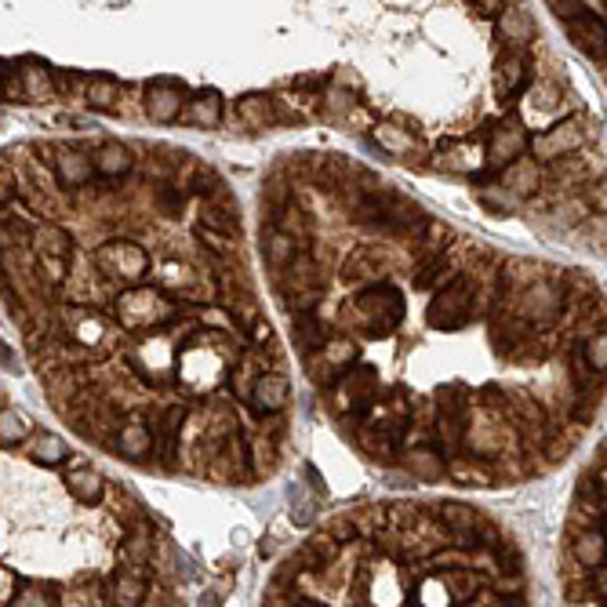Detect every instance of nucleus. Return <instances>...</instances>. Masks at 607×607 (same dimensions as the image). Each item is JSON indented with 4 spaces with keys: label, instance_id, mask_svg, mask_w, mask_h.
<instances>
[{
    "label": "nucleus",
    "instance_id": "1",
    "mask_svg": "<svg viewBox=\"0 0 607 607\" xmlns=\"http://www.w3.org/2000/svg\"><path fill=\"white\" fill-rule=\"evenodd\" d=\"M404 295H400L397 284L379 280V284H368L364 291H357V299L349 302V320L360 335H371V339H382V335H393V331L404 324Z\"/></svg>",
    "mask_w": 607,
    "mask_h": 607
},
{
    "label": "nucleus",
    "instance_id": "2",
    "mask_svg": "<svg viewBox=\"0 0 607 607\" xmlns=\"http://www.w3.org/2000/svg\"><path fill=\"white\" fill-rule=\"evenodd\" d=\"M477 317V284L469 277L448 280L444 288L429 299L426 320L433 331H458Z\"/></svg>",
    "mask_w": 607,
    "mask_h": 607
},
{
    "label": "nucleus",
    "instance_id": "3",
    "mask_svg": "<svg viewBox=\"0 0 607 607\" xmlns=\"http://www.w3.org/2000/svg\"><path fill=\"white\" fill-rule=\"evenodd\" d=\"M280 295H284L291 313H309V309H317L324 302L328 284H324V273H320L317 259L309 251H302L299 259L280 273Z\"/></svg>",
    "mask_w": 607,
    "mask_h": 607
},
{
    "label": "nucleus",
    "instance_id": "4",
    "mask_svg": "<svg viewBox=\"0 0 607 607\" xmlns=\"http://www.w3.org/2000/svg\"><path fill=\"white\" fill-rule=\"evenodd\" d=\"M589 131L586 124L578 117H568V120H557V124H549L546 131H538L535 139H531L528 153L538 160V164H557V160L571 157L586 146Z\"/></svg>",
    "mask_w": 607,
    "mask_h": 607
},
{
    "label": "nucleus",
    "instance_id": "5",
    "mask_svg": "<svg viewBox=\"0 0 607 607\" xmlns=\"http://www.w3.org/2000/svg\"><path fill=\"white\" fill-rule=\"evenodd\" d=\"M30 244L40 262V277H48L51 284L66 280V273H70V251H73L70 233L62 226H55V222H40V226L33 229Z\"/></svg>",
    "mask_w": 607,
    "mask_h": 607
},
{
    "label": "nucleus",
    "instance_id": "6",
    "mask_svg": "<svg viewBox=\"0 0 607 607\" xmlns=\"http://www.w3.org/2000/svg\"><path fill=\"white\" fill-rule=\"evenodd\" d=\"M379 400H382V382H379V371L371 368V364H357V368L335 386V404H339V411H349V415L357 418H368L371 411L379 408Z\"/></svg>",
    "mask_w": 607,
    "mask_h": 607
},
{
    "label": "nucleus",
    "instance_id": "7",
    "mask_svg": "<svg viewBox=\"0 0 607 607\" xmlns=\"http://www.w3.org/2000/svg\"><path fill=\"white\" fill-rule=\"evenodd\" d=\"M95 269L113 280H124V284H142L150 273V255L131 240H110L95 251Z\"/></svg>",
    "mask_w": 607,
    "mask_h": 607
},
{
    "label": "nucleus",
    "instance_id": "8",
    "mask_svg": "<svg viewBox=\"0 0 607 607\" xmlns=\"http://www.w3.org/2000/svg\"><path fill=\"white\" fill-rule=\"evenodd\" d=\"M306 360H309L306 371H309V379H313V386L335 389L342 379H346L349 371L357 368V342L353 339H331L320 353H313V357H306Z\"/></svg>",
    "mask_w": 607,
    "mask_h": 607
},
{
    "label": "nucleus",
    "instance_id": "9",
    "mask_svg": "<svg viewBox=\"0 0 607 607\" xmlns=\"http://www.w3.org/2000/svg\"><path fill=\"white\" fill-rule=\"evenodd\" d=\"M473 422V411H469V393L466 389H440L437 397V433L444 440V448L455 455L462 444H466V429Z\"/></svg>",
    "mask_w": 607,
    "mask_h": 607
},
{
    "label": "nucleus",
    "instance_id": "10",
    "mask_svg": "<svg viewBox=\"0 0 607 607\" xmlns=\"http://www.w3.org/2000/svg\"><path fill=\"white\" fill-rule=\"evenodd\" d=\"M171 317H175V306L153 288H131L120 299V324H128V328H160Z\"/></svg>",
    "mask_w": 607,
    "mask_h": 607
},
{
    "label": "nucleus",
    "instance_id": "11",
    "mask_svg": "<svg viewBox=\"0 0 607 607\" xmlns=\"http://www.w3.org/2000/svg\"><path fill=\"white\" fill-rule=\"evenodd\" d=\"M528 146H531V139L524 135V128H520L517 120H506V124H498V128H491L488 135H484L488 164L498 171L506 168V164H513V160L528 157Z\"/></svg>",
    "mask_w": 607,
    "mask_h": 607
},
{
    "label": "nucleus",
    "instance_id": "12",
    "mask_svg": "<svg viewBox=\"0 0 607 607\" xmlns=\"http://www.w3.org/2000/svg\"><path fill=\"white\" fill-rule=\"evenodd\" d=\"M517 302H520L517 317L531 320V324H546V320L557 317L560 306H564V291H560L557 284H549V280H535L528 291H520Z\"/></svg>",
    "mask_w": 607,
    "mask_h": 607
},
{
    "label": "nucleus",
    "instance_id": "13",
    "mask_svg": "<svg viewBox=\"0 0 607 607\" xmlns=\"http://www.w3.org/2000/svg\"><path fill=\"white\" fill-rule=\"evenodd\" d=\"M182 422H186V408L182 404H171L168 411H153V440H157V458L164 469H175V455H179V437H182Z\"/></svg>",
    "mask_w": 607,
    "mask_h": 607
},
{
    "label": "nucleus",
    "instance_id": "14",
    "mask_svg": "<svg viewBox=\"0 0 607 607\" xmlns=\"http://www.w3.org/2000/svg\"><path fill=\"white\" fill-rule=\"evenodd\" d=\"M186 91L175 84V80H150L146 84V113L150 120L157 124H171V120H179L186 113Z\"/></svg>",
    "mask_w": 607,
    "mask_h": 607
},
{
    "label": "nucleus",
    "instance_id": "15",
    "mask_svg": "<svg viewBox=\"0 0 607 607\" xmlns=\"http://www.w3.org/2000/svg\"><path fill=\"white\" fill-rule=\"evenodd\" d=\"M288 400H291L288 379H284L280 371H266V375H259L255 386H251L248 404L255 415H277V411L288 408Z\"/></svg>",
    "mask_w": 607,
    "mask_h": 607
},
{
    "label": "nucleus",
    "instance_id": "16",
    "mask_svg": "<svg viewBox=\"0 0 607 607\" xmlns=\"http://www.w3.org/2000/svg\"><path fill=\"white\" fill-rule=\"evenodd\" d=\"M55 88V80L44 66H26V73H11L4 80V95L15 102H44Z\"/></svg>",
    "mask_w": 607,
    "mask_h": 607
},
{
    "label": "nucleus",
    "instance_id": "17",
    "mask_svg": "<svg viewBox=\"0 0 607 607\" xmlns=\"http://www.w3.org/2000/svg\"><path fill=\"white\" fill-rule=\"evenodd\" d=\"M531 66L524 59V51H506L495 62V95L498 99H517L520 91L528 88Z\"/></svg>",
    "mask_w": 607,
    "mask_h": 607
},
{
    "label": "nucleus",
    "instance_id": "18",
    "mask_svg": "<svg viewBox=\"0 0 607 607\" xmlns=\"http://www.w3.org/2000/svg\"><path fill=\"white\" fill-rule=\"evenodd\" d=\"M291 331H295V346H299L302 357H313L331 342V328L328 320L317 317V309L309 313H291Z\"/></svg>",
    "mask_w": 607,
    "mask_h": 607
},
{
    "label": "nucleus",
    "instance_id": "19",
    "mask_svg": "<svg viewBox=\"0 0 607 607\" xmlns=\"http://www.w3.org/2000/svg\"><path fill=\"white\" fill-rule=\"evenodd\" d=\"M498 186L506 193H513V197H531V193L542 186V168H538V160L528 153V157L506 164V168L498 171Z\"/></svg>",
    "mask_w": 607,
    "mask_h": 607
},
{
    "label": "nucleus",
    "instance_id": "20",
    "mask_svg": "<svg viewBox=\"0 0 607 607\" xmlns=\"http://www.w3.org/2000/svg\"><path fill=\"white\" fill-rule=\"evenodd\" d=\"M568 37L578 51H586V55H593V59L607 55V22L600 19L597 11H586L582 19L568 22Z\"/></svg>",
    "mask_w": 607,
    "mask_h": 607
},
{
    "label": "nucleus",
    "instance_id": "21",
    "mask_svg": "<svg viewBox=\"0 0 607 607\" xmlns=\"http://www.w3.org/2000/svg\"><path fill=\"white\" fill-rule=\"evenodd\" d=\"M302 251H306V240L291 237V233H284V229L277 226L266 229V237H262V255H266V266L273 269V273H284Z\"/></svg>",
    "mask_w": 607,
    "mask_h": 607
},
{
    "label": "nucleus",
    "instance_id": "22",
    "mask_svg": "<svg viewBox=\"0 0 607 607\" xmlns=\"http://www.w3.org/2000/svg\"><path fill=\"white\" fill-rule=\"evenodd\" d=\"M51 168H55L59 186L80 190V186H88L91 175H95V157H84L80 150H59L55 160H51Z\"/></svg>",
    "mask_w": 607,
    "mask_h": 607
},
{
    "label": "nucleus",
    "instance_id": "23",
    "mask_svg": "<svg viewBox=\"0 0 607 607\" xmlns=\"http://www.w3.org/2000/svg\"><path fill=\"white\" fill-rule=\"evenodd\" d=\"M150 586H146V578L139 571H117L110 578V589H106V597H110V607H142Z\"/></svg>",
    "mask_w": 607,
    "mask_h": 607
},
{
    "label": "nucleus",
    "instance_id": "24",
    "mask_svg": "<svg viewBox=\"0 0 607 607\" xmlns=\"http://www.w3.org/2000/svg\"><path fill=\"white\" fill-rule=\"evenodd\" d=\"M277 110V99H269V95H244L237 102V120L248 131H266L269 124H277Z\"/></svg>",
    "mask_w": 607,
    "mask_h": 607
},
{
    "label": "nucleus",
    "instance_id": "25",
    "mask_svg": "<svg viewBox=\"0 0 607 607\" xmlns=\"http://www.w3.org/2000/svg\"><path fill=\"white\" fill-rule=\"evenodd\" d=\"M117 448H120V455H128V458H146L153 448H157L153 426L150 422H142V418H128V422L120 426Z\"/></svg>",
    "mask_w": 607,
    "mask_h": 607
},
{
    "label": "nucleus",
    "instance_id": "26",
    "mask_svg": "<svg viewBox=\"0 0 607 607\" xmlns=\"http://www.w3.org/2000/svg\"><path fill=\"white\" fill-rule=\"evenodd\" d=\"M495 19H498V37L506 40V44H513V51L535 37V22H531L528 11L517 8V4H513V8H502Z\"/></svg>",
    "mask_w": 607,
    "mask_h": 607
},
{
    "label": "nucleus",
    "instance_id": "27",
    "mask_svg": "<svg viewBox=\"0 0 607 607\" xmlns=\"http://www.w3.org/2000/svg\"><path fill=\"white\" fill-rule=\"evenodd\" d=\"M160 288L175 291L182 299H204V288H200V277L193 273L190 266H179V262H168L160 266Z\"/></svg>",
    "mask_w": 607,
    "mask_h": 607
},
{
    "label": "nucleus",
    "instance_id": "28",
    "mask_svg": "<svg viewBox=\"0 0 607 607\" xmlns=\"http://www.w3.org/2000/svg\"><path fill=\"white\" fill-rule=\"evenodd\" d=\"M488 164V150H480L473 142H448L444 146V168L458 171V175H473Z\"/></svg>",
    "mask_w": 607,
    "mask_h": 607
},
{
    "label": "nucleus",
    "instance_id": "29",
    "mask_svg": "<svg viewBox=\"0 0 607 607\" xmlns=\"http://www.w3.org/2000/svg\"><path fill=\"white\" fill-rule=\"evenodd\" d=\"M66 488H70V495L77 498V502H84V506H95L102 498V473L99 469H91V466H77L66 473Z\"/></svg>",
    "mask_w": 607,
    "mask_h": 607
},
{
    "label": "nucleus",
    "instance_id": "30",
    "mask_svg": "<svg viewBox=\"0 0 607 607\" xmlns=\"http://www.w3.org/2000/svg\"><path fill=\"white\" fill-rule=\"evenodd\" d=\"M404 469H408L415 480H444V473H448V458L440 455V451L415 448L404 455Z\"/></svg>",
    "mask_w": 607,
    "mask_h": 607
},
{
    "label": "nucleus",
    "instance_id": "31",
    "mask_svg": "<svg viewBox=\"0 0 607 607\" xmlns=\"http://www.w3.org/2000/svg\"><path fill=\"white\" fill-rule=\"evenodd\" d=\"M186 120H190L193 128H215L222 120V99L219 91H197L186 106Z\"/></svg>",
    "mask_w": 607,
    "mask_h": 607
},
{
    "label": "nucleus",
    "instance_id": "32",
    "mask_svg": "<svg viewBox=\"0 0 607 607\" xmlns=\"http://www.w3.org/2000/svg\"><path fill=\"white\" fill-rule=\"evenodd\" d=\"M437 520L444 524V528L451 531V535H462V531H480L488 520L480 517L477 509L469 506H458V502H448V506H437Z\"/></svg>",
    "mask_w": 607,
    "mask_h": 607
},
{
    "label": "nucleus",
    "instance_id": "33",
    "mask_svg": "<svg viewBox=\"0 0 607 607\" xmlns=\"http://www.w3.org/2000/svg\"><path fill=\"white\" fill-rule=\"evenodd\" d=\"M95 171L106 179H117V175L131 171V150L124 142H102L99 153H95Z\"/></svg>",
    "mask_w": 607,
    "mask_h": 607
},
{
    "label": "nucleus",
    "instance_id": "34",
    "mask_svg": "<svg viewBox=\"0 0 607 607\" xmlns=\"http://www.w3.org/2000/svg\"><path fill=\"white\" fill-rule=\"evenodd\" d=\"M84 91H88L91 106H95V110H106V113H117L120 99H124V88H120V80H113V77H91Z\"/></svg>",
    "mask_w": 607,
    "mask_h": 607
},
{
    "label": "nucleus",
    "instance_id": "35",
    "mask_svg": "<svg viewBox=\"0 0 607 607\" xmlns=\"http://www.w3.org/2000/svg\"><path fill=\"white\" fill-rule=\"evenodd\" d=\"M371 135H375V142H379L386 153H393V157H411V153L418 150L415 135H411V131H404V128H397V124H379Z\"/></svg>",
    "mask_w": 607,
    "mask_h": 607
},
{
    "label": "nucleus",
    "instance_id": "36",
    "mask_svg": "<svg viewBox=\"0 0 607 607\" xmlns=\"http://www.w3.org/2000/svg\"><path fill=\"white\" fill-rule=\"evenodd\" d=\"M66 455H70V451H66V440L55 437V433H33L30 437V458L37 466H59Z\"/></svg>",
    "mask_w": 607,
    "mask_h": 607
},
{
    "label": "nucleus",
    "instance_id": "37",
    "mask_svg": "<svg viewBox=\"0 0 607 607\" xmlns=\"http://www.w3.org/2000/svg\"><path fill=\"white\" fill-rule=\"evenodd\" d=\"M197 240L204 244L208 251H215V259H237V251H240V244H237V237L233 233H222V229H211V226H204V222H197Z\"/></svg>",
    "mask_w": 607,
    "mask_h": 607
},
{
    "label": "nucleus",
    "instance_id": "38",
    "mask_svg": "<svg viewBox=\"0 0 607 607\" xmlns=\"http://www.w3.org/2000/svg\"><path fill=\"white\" fill-rule=\"evenodd\" d=\"M451 240V229L444 226V222H429L426 229H422V237H418V262L426 259H440L444 255V244Z\"/></svg>",
    "mask_w": 607,
    "mask_h": 607
},
{
    "label": "nucleus",
    "instance_id": "39",
    "mask_svg": "<svg viewBox=\"0 0 607 607\" xmlns=\"http://www.w3.org/2000/svg\"><path fill=\"white\" fill-rule=\"evenodd\" d=\"M360 448L368 451L371 458H393V451H397V440L389 437V433H382L379 426H371V422H364L357 433Z\"/></svg>",
    "mask_w": 607,
    "mask_h": 607
},
{
    "label": "nucleus",
    "instance_id": "40",
    "mask_svg": "<svg viewBox=\"0 0 607 607\" xmlns=\"http://www.w3.org/2000/svg\"><path fill=\"white\" fill-rule=\"evenodd\" d=\"M277 229H284V233H291V237L306 240V233H309V215L299 208V204H295V200H284V204L277 208Z\"/></svg>",
    "mask_w": 607,
    "mask_h": 607
},
{
    "label": "nucleus",
    "instance_id": "41",
    "mask_svg": "<svg viewBox=\"0 0 607 607\" xmlns=\"http://www.w3.org/2000/svg\"><path fill=\"white\" fill-rule=\"evenodd\" d=\"M30 437H33L30 422H26L19 411H4V418H0V440H4V448H15V444H22V440Z\"/></svg>",
    "mask_w": 607,
    "mask_h": 607
},
{
    "label": "nucleus",
    "instance_id": "42",
    "mask_svg": "<svg viewBox=\"0 0 607 607\" xmlns=\"http://www.w3.org/2000/svg\"><path fill=\"white\" fill-rule=\"evenodd\" d=\"M528 106H535V113H557L560 110V88L553 80H538L528 95Z\"/></svg>",
    "mask_w": 607,
    "mask_h": 607
},
{
    "label": "nucleus",
    "instance_id": "43",
    "mask_svg": "<svg viewBox=\"0 0 607 607\" xmlns=\"http://www.w3.org/2000/svg\"><path fill=\"white\" fill-rule=\"evenodd\" d=\"M444 273H448V255H440V259H426L415 266V288L426 291L433 288L437 280H444Z\"/></svg>",
    "mask_w": 607,
    "mask_h": 607
},
{
    "label": "nucleus",
    "instance_id": "44",
    "mask_svg": "<svg viewBox=\"0 0 607 607\" xmlns=\"http://www.w3.org/2000/svg\"><path fill=\"white\" fill-rule=\"evenodd\" d=\"M582 357L597 375H607V331H597L593 339L582 342Z\"/></svg>",
    "mask_w": 607,
    "mask_h": 607
},
{
    "label": "nucleus",
    "instance_id": "45",
    "mask_svg": "<svg viewBox=\"0 0 607 607\" xmlns=\"http://www.w3.org/2000/svg\"><path fill=\"white\" fill-rule=\"evenodd\" d=\"M59 607H102L99 586H73L59 597Z\"/></svg>",
    "mask_w": 607,
    "mask_h": 607
},
{
    "label": "nucleus",
    "instance_id": "46",
    "mask_svg": "<svg viewBox=\"0 0 607 607\" xmlns=\"http://www.w3.org/2000/svg\"><path fill=\"white\" fill-rule=\"evenodd\" d=\"M422 604L426 607H451V586L444 578H426L422 582Z\"/></svg>",
    "mask_w": 607,
    "mask_h": 607
},
{
    "label": "nucleus",
    "instance_id": "47",
    "mask_svg": "<svg viewBox=\"0 0 607 607\" xmlns=\"http://www.w3.org/2000/svg\"><path fill=\"white\" fill-rule=\"evenodd\" d=\"M546 4H549V11L564 22V26H568V22H575V19H582V15L589 11L586 0H546Z\"/></svg>",
    "mask_w": 607,
    "mask_h": 607
},
{
    "label": "nucleus",
    "instance_id": "48",
    "mask_svg": "<svg viewBox=\"0 0 607 607\" xmlns=\"http://www.w3.org/2000/svg\"><path fill=\"white\" fill-rule=\"evenodd\" d=\"M153 204H157V211H164V215H182V204H186V197H182L179 186H160Z\"/></svg>",
    "mask_w": 607,
    "mask_h": 607
},
{
    "label": "nucleus",
    "instance_id": "49",
    "mask_svg": "<svg viewBox=\"0 0 607 607\" xmlns=\"http://www.w3.org/2000/svg\"><path fill=\"white\" fill-rule=\"evenodd\" d=\"M586 204L597 211V215H607V175L586 186Z\"/></svg>",
    "mask_w": 607,
    "mask_h": 607
},
{
    "label": "nucleus",
    "instance_id": "50",
    "mask_svg": "<svg viewBox=\"0 0 607 607\" xmlns=\"http://www.w3.org/2000/svg\"><path fill=\"white\" fill-rule=\"evenodd\" d=\"M0 597H4V607L19 600V575L11 568H4V575H0Z\"/></svg>",
    "mask_w": 607,
    "mask_h": 607
},
{
    "label": "nucleus",
    "instance_id": "51",
    "mask_svg": "<svg viewBox=\"0 0 607 607\" xmlns=\"http://www.w3.org/2000/svg\"><path fill=\"white\" fill-rule=\"evenodd\" d=\"M589 586H593V597H597L600 604H607V564H604V568L593 571V578H589Z\"/></svg>",
    "mask_w": 607,
    "mask_h": 607
},
{
    "label": "nucleus",
    "instance_id": "52",
    "mask_svg": "<svg viewBox=\"0 0 607 607\" xmlns=\"http://www.w3.org/2000/svg\"><path fill=\"white\" fill-rule=\"evenodd\" d=\"M11 607H51V604L40 589H26V593H19V600H15Z\"/></svg>",
    "mask_w": 607,
    "mask_h": 607
},
{
    "label": "nucleus",
    "instance_id": "53",
    "mask_svg": "<svg viewBox=\"0 0 607 607\" xmlns=\"http://www.w3.org/2000/svg\"><path fill=\"white\" fill-rule=\"evenodd\" d=\"M469 4L480 11H488V15H498V11H502V0H469Z\"/></svg>",
    "mask_w": 607,
    "mask_h": 607
},
{
    "label": "nucleus",
    "instance_id": "54",
    "mask_svg": "<svg viewBox=\"0 0 607 607\" xmlns=\"http://www.w3.org/2000/svg\"><path fill=\"white\" fill-rule=\"evenodd\" d=\"M200 607H219V593H204V600H200Z\"/></svg>",
    "mask_w": 607,
    "mask_h": 607
},
{
    "label": "nucleus",
    "instance_id": "55",
    "mask_svg": "<svg viewBox=\"0 0 607 607\" xmlns=\"http://www.w3.org/2000/svg\"><path fill=\"white\" fill-rule=\"evenodd\" d=\"M491 607H509V604H491Z\"/></svg>",
    "mask_w": 607,
    "mask_h": 607
}]
</instances>
